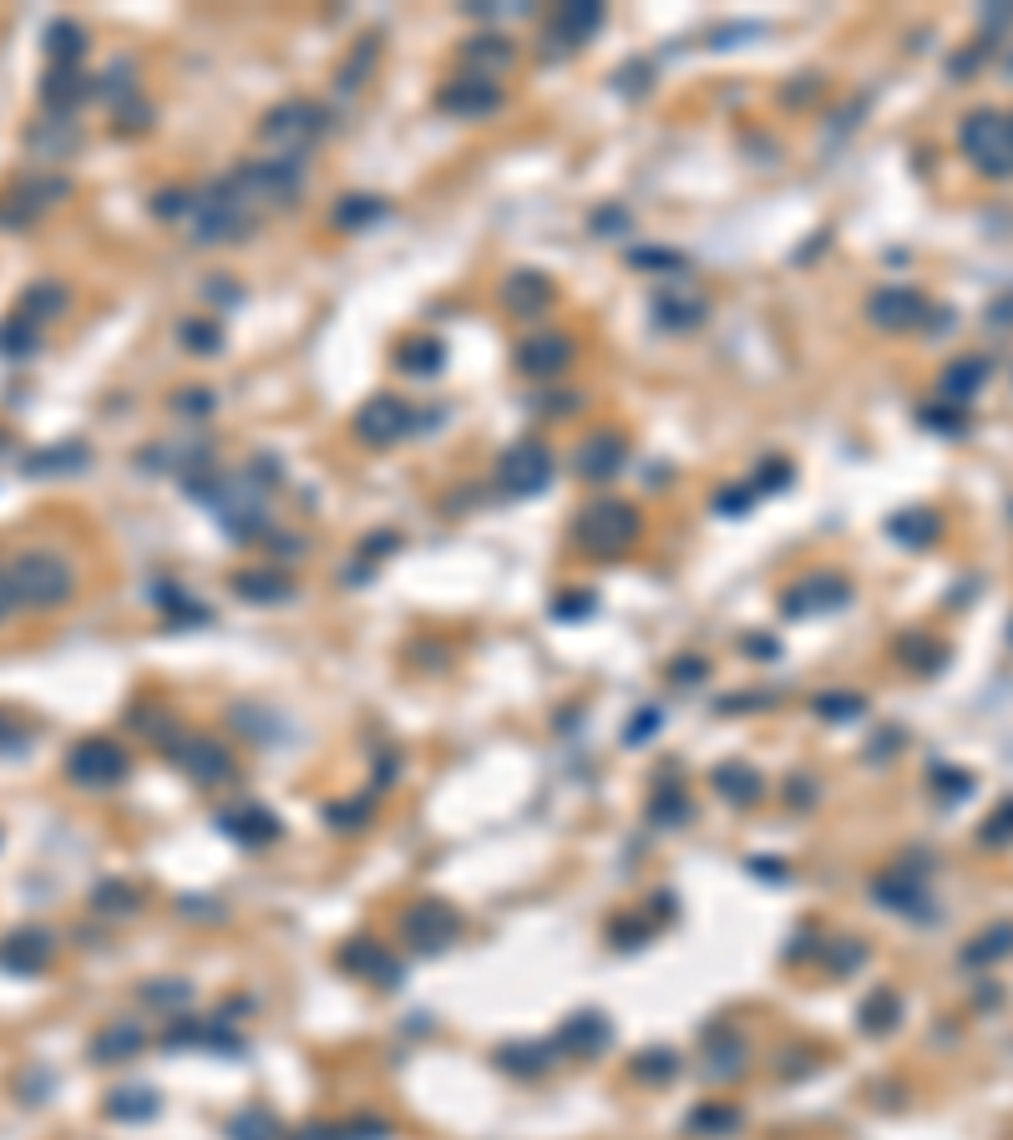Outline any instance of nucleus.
Masks as SVG:
<instances>
[{
  "label": "nucleus",
  "mask_w": 1013,
  "mask_h": 1140,
  "mask_svg": "<svg viewBox=\"0 0 1013 1140\" xmlns=\"http://www.w3.org/2000/svg\"><path fill=\"white\" fill-rule=\"evenodd\" d=\"M137 1049H143V1029H137V1024H112V1029L97 1039V1060L122 1064L127 1054H137Z\"/></svg>",
  "instance_id": "nucleus-24"
},
{
  "label": "nucleus",
  "mask_w": 1013,
  "mask_h": 1140,
  "mask_svg": "<svg viewBox=\"0 0 1013 1140\" xmlns=\"http://www.w3.org/2000/svg\"><path fill=\"white\" fill-rule=\"evenodd\" d=\"M983 380H988V360H983V355H968V360L948 366V376H943V395H948V401H968V395L983 391Z\"/></svg>",
  "instance_id": "nucleus-22"
},
{
  "label": "nucleus",
  "mask_w": 1013,
  "mask_h": 1140,
  "mask_svg": "<svg viewBox=\"0 0 1013 1140\" xmlns=\"http://www.w3.org/2000/svg\"><path fill=\"white\" fill-rule=\"evenodd\" d=\"M224 831L238 841H263V837H274V822H269V812H228Z\"/></svg>",
  "instance_id": "nucleus-30"
},
{
  "label": "nucleus",
  "mask_w": 1013,
  "mask_h": 1140,
  "mask_svg": "<svg viewBox=\"0 0 1013 1140\" xmlns=\"http://www.w3.org/2000/svg\"><path fill=\"white\" fill-rule=\"evenodd\" d=\"M81 446H56V457H31L26 472H61V467H81Z\"/></svg>",
  "instance_id": "nucleus-35"
},
{
  "label": "nucleus",
  "mask_w": 1013,
  "mask_h": 1140,
  "mask_svg": "<svg viewBox=\"0 0 1013 1140\" xmlns=\"http://www.w3.org/2000/svg\"><path fill=\"white\" fill-rule=\"evenodd\" d=\"M1009 71H1013V56H1009Z\"/></svg>",
  "instance_id": "nucleus-41"
},
{
  "label": "nucleus",
  "mask_w": 1013,
  "mask_h": 1140,
  "mask_svg": "<svg viewBox=\"0 0 1013 1140\" xmlns=\"http://www.w3.org/2000/svg\"><path fill=\"white\" fill-rule=\"evenodd\" d=\"M66 304V294L56 284H36L26 294V315H56V310H61Z\"/></svg>",
  "instance_id": "nucleus-36"
},
{
  "label": "nucleus",
  "mask_w": 1013,
  "mask_h": 1140,
  "mask_svg": "<svg viewBox=\"0 0 1013 1140\" xmlns=\"http://www.w3.org/2000/svg\"><path fill=\"white\" fill-rule=\"evenodd\" d=\"M608 1039V1029H604V1019H598V1014H583L578 1024H573V1029H567L563 1035V1044H583V1049H598Z\"/></svg>",
  "instance_id": "nucleus-34"
},
{
  "label": "nucleus",
  "mask_w": 1013,
  "mask_h": 1140,
  "mask_svg": "<svg viewBox=\"0 0 1013 1140\" xmlns=\"http://www.w3.org/2000/svg\"><path fill=\"white\" fill-rule=\"evenodd\" d=\"M356 432H360V442H370V446L401 442V436L410 432V411L401 406V401H391V395H381V401H370V406L356 416Z\"/></svg>",
  "instance_id": "nucleus-11"
},
{
  "label": "nucleus",
  "mask_w": 1013,
  "mask_h": 1140,
  "mask_svg": "<svg viewBox=\"0 0 1013 1140\" xmlns=\"http://www.w3.org/2000/svg\"><path fill=\"white\" fill-rule=\"evenodd\" d=\"M188 228L198 244H234L254 228V209L234 193V183H209L188 193Z\"/></svg>",
  "instance_id": "nucleus-1"
},
{
  "label": "nucleus",
  "mask_w": 1013,
  "mask_h": 1140,
  "mask_svg": "<svg viewBox=\"0 0 1013 1140\" xmlns=\"http://www.w3.org/2000/svg\"><path fill=\"white\" fill-rule=\"evenodd\" d=\"M542 304H548V279L542 275H517L513 284H507V310H517V315H538Z\"/></svg>",
  "instance_id": "nucleus-26"
},
{
  "label": "nucleus",
  "mask_w": 1013,
  "mask_h": 1140,
  "mask_svg": "<svg viewBox=\"0 0 1013 1140\" xmlns=\"http://www.w3.org/2000/svg\"><path fill=\"white\" fill-rule=\"evenodd\" d=\"M56 198H66V178H26V183H15L11 198H0V228H21V223L41 219Z\"/></svg>",
  "instance_id": "nucleus-9"
},
{
  "label": "nucleus",
  "mask_w": 1013,
  "mask_h": 1140,
  "mask_svg": "<svg viewBox=\"0 0 1013 1140\" xmlns=\"http://www.w3.org/2000/svg\"><path fill=\"white\" fill-rule=\"evenodd\" d=\"M623 442L619 436H598V442L583 446V477H593V482H604V477H614L623 467Z\"/></svg>",
  "instance_id": "nucleus-23"
},
{
  "label": "nucleus",
  "mask_w": 1013,
  "mask_h": 1140,
  "mask_svg": "<svg viewBox=\"0 0 1013 1140\" xmlns=\"http://www.w3.org/2000/svg\"><path fill=\"white\" fill-rule=\"evenodd\" d=\"M937 512L918 507V512H902V517H892V538L897 543H933L937 538Z\"/></svg>",
  "instance_id": "nucleus-27"
},
{
  "label": "nucleus",
  "mask_w": 1013,
  "mask_h": 1140,
  "mask_svg": "<svg viewBox=\"0 0 1013 1140\" xmlns=\"http://www.w3.org/2000/svg\"><path fill=\"white\" fill-rule=\"evenodd\" d=\"M5 573H11L15 603H31V608H52V603L71 599V589H77L71 563L56 558V552H21Z\"/></svg>",
  "instance_id": "nucleus-3"
},
{
  "label": "nucleus",
  "mask_w": 1013,
  "mask_h": 1140,
  "mask_svg": "<svg viewBox=\"0 0 1013 1140\" xmlns=\"http://www.w3.org/2000/svg\"><path fill=\"white\" fill-rule=\"evenodd\" d=\"M381 213H385L381 198H345V203H340V223H345V228H360V223L381 219Z\"/></svg>",
  "instance_id": "nucleus-33"
},
{
  "label": "nucleus",
  "mask_w": 1013,
  "mask_h": 1140,
  "mask_svg": "<svg viewBox=\"0 0 1013 1140\" xmlns=\"http://www.w3.org/2000/svg\"><path fill=\"white\" fill-rule=\"evenodd\" d=\"M238 593L244 599H263V603H274V599H290L294 593V583L290 578H279V573H238Z\"/></svg>",
  "instance_id": "nucleus-29"
},
{
  "label": "nucleus",
  "mask_w": 1013,
  "mask_h": 1140,
  "mask_svg": "<svg viewBox=\"0 0 1013 1140\" xmlns=\"http://www.w3.org/2000/svg\"><path fill=\"white\" fill-rule=\"evenodd\" d=\"M31 153H36V158H52V163H61V158H71V153H77V127H71V122H46V127H31Z\"/></svg>",
  "instance_id": "nucleus-20"
},
{
  "label": "nucleus",
  "mask_w": 1013,
  "mask_h": 1140,
  "mask_svg": "<svg viewBox=\"0 0 1013 1140\" xmlns=\"http://www.w3.org/2000/svg\"><path fill=\"white\" fill-rule=\"evenodd\" d=\"M567 360H573V345H567L563 335H553V329L532 335V340L517 350V366H522L527 376H558Z\"/></svg>",
  "instance_id": "nucleus-13"
},
{
  "label": "nucleus",
  "mask_w": 1013,
  "mask_h": 1140,
  "mask_svg": "<svg viewBox=\"0 0 1013 1140\" xmlns=\"http://www.w3.org/2000/svg\"><path fill=\"white\" fill-rule=\"evenodd\" d=\"M0 350H5V355H31V350H36V329H31V320H11V325H0Z\"/></svg>",
  "instance_id": "nucleus-32"
},
{
  "label": "nucleus",
  "mask_w": 1013,
  "mask_h": 1140,
  "mask_svg": "<svg viewBox=\"0 0 1013 1140\" xmlns=\"http://www.w3.org/2000/svg\"><path fill=\"white\" fill-rule=\"evenodd\" d=\"M497 102H502V92L492 87L487 77L451 81L447 92H441V107H447V112H457V118H482V112H492Z\"/></svg>",
  "instance_id": "nucleus-14"
},
{
  "label": "nucleus",
  "mask_w": 1013,
  "mask_h": 1140,
  "mask_svg": "<svg viewBox=\"0 0 1013 1140\" xmlns=\"http://www.w3.org/2000/svg\"><path fill=\"white\" fill-rule=\"evenodd\" d=\"M441 360H447V345L431 340V335H416V340H406L395 350V366L406 370V376H436Z\"/></svg>",
  "instance_id": "nucleus-21"
},
{
  "label": "nucleus",
  "mask_w": 1013,
  "mask_h": 1140,
  "mask_svg": "<svg viewBox=\"0 0 1013 1140\" xmlns=\"http://www.w3.org/2000/svg\"><path fill=\"white\" fill-rule=\"evenodd\" d=\"M172 760L183 765L193 781H228V756L224 746H213V740H203V735H188L183 746L172 750Z\"/></svg>",
  "instance_id": "nucleus-12"
},
{
  "label": "nucleus",
  "mask_w": 1013,
  "mask_h": 1140,
  "mask_svg": "<svg viewBox=\"0 0 1013 1140\" xmlns=\"http://www.w3.org/2000/svg\"><path fill=\"white\" fill-rule=\"evenodd\" d=\"M598 26H604V5H593V0L558 5V15H553V36H558V41H573V46H583V41H588Z\"/></svg>",
  "instance_id": "nucleus-17"
},
{
  "label": "nucleus",
  "mask_w": 1013,
  "mask_h": 1140,
  "mask_svg": "<svg viewBox=\"0 0 1013 1140\" xmlns=\"http://www.w3.org/2000/svg\"><path fill=\"white\" fill-rule=\"evenodd\" d=\"M466 62L497 71V66H513V46H507V41H497V36H476L472 46H466Z\"/></svg>",
  "instance_id": "nucleus-31"
},
{
  "label": "nucleus",
  "mask_w": 1013,
  "mask_h": 1140,
  "mask_svg": "<svg viewBox=\"0 0 1013 1140\" xmlns=\"http://www.w3.org/2000/svg\"><path fill=\"white\" fill-rule=\"evenodd\" d=\"M0 750H26V730L11 720H0Z\"/></svg>",
  "instance_id": "nucleus-39"
},
{
  "label": "nucleus",
  "mask_w": 1013,
  "mask_h": 1140,
  "mask_svg": "<svg viewBox=\"0 0 1013 1140\" xmlns=\"http://www.w3.org/2000/svg\"><path fill=\"white\" fill-rule=\"evenodd\" d=\"M263 147H269V158H284V163H304V153L325 137V112H319L315 102H304V97H294V102H279L269 118H263L259 127Z\"/></svg>",
  "instance_id": "nucleus-2"
},
{
  "label": "nucleus",
  "mask_w": 1013,
  "mask_h": 1140,
  "mask_svg": "<svg viewBox=\"0 0 1013 1140\" xmlns=\"http://www.w3.org/2000/svg\"><path fill=\"white\" fill-rule=\"evenodd\" d=\"M66 771H71L77 786H112V781L127 775V750H122L117 740H102V735H97V740H81V746L71 750Z\"/></svg>",
  "instance_id": "nucleus-7"
},
{
  "label": "nucleus",
  "mask_w": 1013,
  "mask_h": 1140,
  "mask_svg": "<svg viewBox=\"0 0 1013 1140\" xmlns=\"http://www.w3.org/2000/svg\"><path fill=\"white\" fill-rule=\"evenodd\" d=\"M578 533L593 552L614 558V552H623L633 538H639V512H633L629 502H593V507L583 512Z\"/></svg>",
  "instance_id": "nucleus-6"
},
{
  "label": "nucleus",
  "mask_w": 1013,
  "mask_h": 1140,
  "mask_svg": "<svg viewBox=\"0 0 1013 1140\" xmlns=\"http://www.w3.org/2000/svg\"><path fill=\"white\" fill-rule=\"evenodd\" d=\"M234 193L249 203L254 213L274 209V203H290L304 188V163H284V158H263V163H244V168L228 178Z\"/></svg>",
  "instance_id": "nucleus-5"
},
{
  "label": "nucleus",
  "mask_w": 1013,
  "mask_h": 1140,
  "mask_svg": "<svg viewBox=\"0 0 1013 1140\" xmlns=\"http://www.w3.org/2000/svg\"><path fill=\"white\" fill-rule=\"evenodd\" d=\"M46 52H52L56 66H77L81 52H87V36H81L77 21H56V26L46 31Z\"/></svg>",
  "instance_id": "nucleus-25"
},
{
  "label": "nucleus",
  "mask_w": 1013,
  "mask_h": 1140,
  "mask_svg": "<svg viewBox=\"0 0 1013 1140\" xmlns=\"http://www.w3.org/2000/svg\"><path fill=\"white\" fill-rule=\"evenodd\" d=\"M97 907H112V913H132V892L117 887V882H106V887H97Z\"/></svg>",
  "instance_id": "nucleus-37"
},
{
  "label": "nucleus",
  "mask_w": 1013,
  "mask_h": 1140,
  "mask_svg": "<svg viewBox=\"0 0 1013 1140\" xmlns=\"http://www.w3.org/2000/svg\"><path fill=\"white\" fill-rule=\"evenodd\" d=\"M659 320L669 329H695L705 320V300H685V294H664L659 300Z\"/></svg>",
  "instance_id": "nucleus-28"
},
{
  "label": "nucleus",
  "mask_w": 1013,
  "mask_h": 1140,
  "mask_svg": "<svg viewBox=\"0 0 1013 1140\" xmlns=\"http://www.w3.org/2000/svg\"><path fill=\"white\" fill-rule=\"evenodd\" d=\"M867 315H871V325H882V329H912V325L927 320V304H922L918 289L892 284V289H877V294H871Z\"/></svg>",
  "instance_id": "nucleus-10"
},
{
  "label": "nucleus",
  "mask_w": 1013,
  "mask_h": 1140,
  "mask_svg": "<svg viewBox=\"0 0 1013 1140\" xmlns=\"http://www.w3.org/2000/svg\"><path fill=\"white\" fill-rule=\"evenodd\" d=\"M87 97V81L77 77V66H52L46 71V87H41V102L52 112H71V107Z\"/></svg>",
  "instance_id": "nucleus-19"
},
{
  "label": "nucleus",
  "mask_w": 1013,
  "mask_h": 1140,
  "mask_svg": "<svg viewBox=\"0 0 1013 1140\" xmlns=\"http://www.w3.org/2000/svg\"><path fill=\"white\" fill-rule=\"evenodd\" d=\"M46 958H52V932H41V928L11 932V938L0 943V963L15 969V973H36Z\"/></svg>",
  "instance_id": "nucleus-16"
},
{
  "label": "nucleus",
  "mask_w": 1013,
  "mask_h": 1140,
  "mask_svg": "<svg viewBox=\"0 0 1013 1140\" xmlns=\"http://www.w3.org/2000/svg\"><path fill=\"white\" fill-rule=\"evenodd\" d=\"M183 340L193 345V350H218L224 335H209V325H183Z\"/></svg>",
  "instance_id": "nucleus-38"
},
{
  "label": "nucleus",
  "mask_w": 1013,
  "mask_h": 1140,
  "mask_svg": "<svg viewBox=\"0 0 1013 1140\" xmlns=\"http://www.w3.org/2000/svg\"><path fill=\"white\" fill-rule=\"evenodd\" d=\"M958 147L973 158L978 172H993V178H1009L1013 172V122L1003 118V112H993V107L963 118Z\"/></svg>",
  "instance_id": "nucleus-4"
},
{
  "label": "nucleus",
  "mask_w": 1013,
  "mask_h": 1140,
  "mask_svg": "<svg viewBox=\"0 0 1013 1140\" xmlns=\"http://www.w3.org/2000/svg\"><path fill=\"white\" fill-rule=\"evenodd\" d=\"M406 928H410V938L421 948H441V943H451L457 938V928H461V918L451 913L447 903H426V907H416L406 918Z\"/></svg>",
  "instance_id": "nucleus-15"
},
{
  "label": "nucleus",
  "mask_w": 1013,
  "mask_h": 1140,
  "mask_svg": "<svg viewBox=\"0 0 1013 1140\" xmlns=\"http://www.w3.org/2000/svg\"><path fill=\"white\" fill-rule=\"evenodd\" d=\"M497 477H502V492H513V498H532V492H542L548 477H553V451L538 446V442L513 446V451L502 457Z\"/></svg>",
  "instance_id": "nucleus-8"
},
{
  "label": "nucleus",
  "mask_w": 1013,
  "mask_h": 1140,
  "mask_svg": "<svg viewBox=\"0 0 1013 1140\" xmlns=\"http://www.w3.org/2000/svg\"><path fill=\"white\" fill-rule=\"evenodd\" d=\"M852 599V589L846 583H836V578H811V583H801V589L786 599V608H796V614H817V608H836V603Z\"/></svg>",
  "instance_id": "nucleus-18"
},
{
  "label": "nucleus",
  "mask_w": 1013,
  "mask_h": 1140,
  "mask_svg": "<svg viewBox=\"0 0 1013 1140\" xmlns=\"http://www.w3.org/2000/svg\"><path fill=\"white\" fill-rule=\"evenodd\" d=\"M15 608V593H11V573H0V618Z\"/></svg>",
  "instance_id": "nucleus-40"
}]
</instances>
